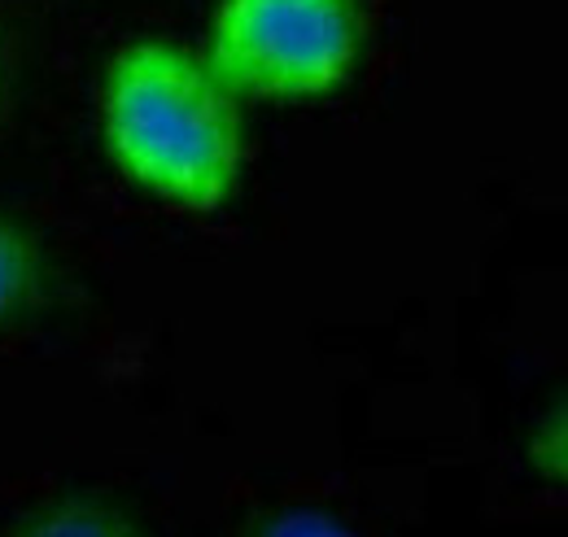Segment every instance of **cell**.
<instances>
[{
    "mask_svg": "<svg viewBox=\"0 0 568 537\" xmlns=\"http://www.w3.org/2000/svg\"><path fill=\"white\" fill-rule=\"evenodd\" d=\"M13 537H141L128 520H119L114 511L101 507H58L31 525H22V534Z\"/></svg>",
    "mask_w": 568,
    "mask_h": 537,
    "instance_id": "obj_4",
    "label": "cell"
},
{
    "mask_svg": "<svg viewBox=\"0 0 568 537\" xmlns=\"http://www.w3.org/2000/svg\"><path fill=\"white\" fill-rule=\"evenodd\" d=\"M529 468L547 489L568 494V389L560 406L538 424V433L529 442Z\"/></svg>",
    "mask_w": 568,
    "mask_h": 537,
    "instance_id": "obj_5",
    "label": "cell"
},
{
    "mask_svg": "<svg viewBox=\"0 0 568 537\" xmlns=\"http://www.w3.org/2000/svg\"><path fill=\"white\" fill-rule=\"evenodd\" d=\"M254 537H355L337 516L328 511H284L276 520H267Z\"/></svg>",
    "mask_w": 568,
    "mask_h": 537,
    "instance_id": "obj_6",
    "label": "cell"
},
{
    "mask_svg": "<svg viewBox=\"0 0 568 537\" xmlns=\"http://www.w3.org/2000/svg\"><path fill=\"white\" fill-rule=\"evenodd\" d=\"M363 49L358 0H219L206 67L232 97H324Z\"/></svg>",
    "mask_w": 568,
    "mask_h": 537,
    "instance_id": "obj_2",
    "label": "cell"
},
{
    "mask_svg": "<svg viewBox=\"0 0 568 537\" xmlns=\"http://www.w3.org/2000/svg\"><path fill=\"white\" fill-rule=\"evenodd\" d=\"M101 128L123 175L162 202L219 210L236 189L241 119L232 92L166 40H136L110 62Z\"/></svg>",
    "mask_w": 568,
    "mask_h": 537,
    "instance_id": "obj_1",
    "label": "cell"
},
{
    "mask_svg": "<svg viewBox=\"0 0 568 537\" xmlns=\"http://www.w3.org/2000/svg\"><path fill=\"white\" fill-rule=\"evenodd\" d=\"M36 280H40L36 250L27 245V236H18L0 219V320H9L36 293Z\"/></svg>",
    "mask_w": 568,
    "mask_h": 537,
    "instance_id": "obj_3",
    "label": "cell"
}]
</instances>
